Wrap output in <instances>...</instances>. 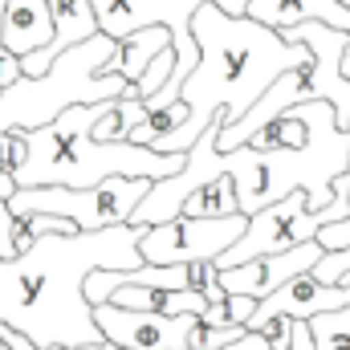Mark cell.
Returning a JSON list of instances; mask_svg holds the SVG:
<instances>
[{
	"mask_svg": "<svg viewBox=\"0 0 350 350\" xmlns=\"http://www.w3.org/2000/svg\"><path fill=\"white\" fill-rule=\"evenodd\" d=\"M0 29H4V0H0Z\"/></svg>",
	"mask_w": 350,
	"mask_h": 350,
	"instance_id": "f1b7e54d",
	"label": "cell"
},
{
	"mask_svg": "<svg viewBox=\"0 0 350 350\" xmlns=\"http://www.w3.org/2000/svg\"><path fill=\"white\" fill-rule=\"evenodd\" d=\"M347 200H350V183H347Z\"/></svg>",
	"mask_w": 350,
	"mask_h": 350,
	"instance_id": "4dcf8cb0",
	"label": "cell"
},
{
	"mask_svg": "<svg viewBox=\"0 0 350 350\" xmlns=\"http://www.w3.org/2000/svg\"><path fill=\"white\" fill-rule=\"evenodd\" d=\"M147 106L143 102H131V98H114V102H102L98 106V118H94V131L90 139L94 143H126L131 131L143 122Z\"/></svg>",
	"mask_w": 350,
	"mask_h": 350,
	"instance_id": "ac0fdd59",
	"label": "cell"
},
{
	"mask_svg": "<svg viewBox=\"0 0 350 350\" xmlns=\"http://www.w3.org/2000/svg\"><path fill=\"white\" fill-rule=\"evenodd\" d=\"M102 106V102H98ZM98 106H70L62 110L49 126L25 131L29 155L21 172L12 175L16 187H94L110 175H131V179H167L183 167V155H159L151 147L135 143H94V118Z\"/></svg>",
	"mask_w": 350,
	"mask_h": 350,
	"instance_id": "3957f363",
	"label": "cell"
},
{
	"mask_svg": "<svg viewBox=\"0 0 350 350\" xmlns=\"http://www.w3.org/2000/svg\"><path fill=\"white\" fill-rule=\"evenodd\" d=\"M163 49H172V33L167 29H139V33H131V37H122L118 41V49H114V57L106 62V70L102 74H118L122 82H139L143 78V70H147V62L155 57V53H163Z\"/></svg>",
	"mask_w": 350,
	"mask_h": 350,
	"instance_id": "e0dca14e",
	"label": "cell"
},
{
	"mask_svg": "<svg viewBox=\"0 0 350 350\" xmlns=\"http://www.w3.org/2000/svg\"><path fill=\"white\" fill-rule=\"evenodd\" d=\"M16 78H21V62H16V57L0 45V90H8Z\"/></svg>",
	"mask_w": 350,
	"mask_h": 350,
	"instance_id": "4316f807",
	"label": "cell"
},
{
	"mask_svg": "<svg viewBox=\"0 0 350 350\" xmlns=\"http://www.w3.org/2000/svg\"><path fill=\"white\" fill-rule=\"evenodd\" d=\"M347 306H350V285H322V281H314L310 273H301V277L285 281L281 289H273L269 297L257 301V310L249 314L245 330L257 334L265 322H273V318L310 322L314 314H330V310H347Z\"/></svg>",
	"mask_w": 350,
	"mask_h": 350,
	"instance_id": "8fae6325",
	"label": "cell"
},
{
	"mask_svg": "<svg viewBox=\"0 0 350 350\" xmlns=\"http://www.w3.org/2000/svg\"><path fill=\"white\" fill-rule=\"evenodd\" d=\"M191 41L200 57L175 94L187 106V122L163 143H155L159 155H183L216 114L228 126L281 74H310L314 66L306 45H289L277 29H265L249 16H228L212 0L191 12Z\"/></svg>",
	"mask_w": 350,
	"mask_h": 350,
	"instance_id": "7a4b0ae2",
	"label": "cell"
},
{
	"mask_svg": "<svg viewBox=\"0 0 350 350\" xmlns=\"http://www.w3.org/2000/svg\"><path fill=\"white\" fill-rule=\"evenodd\" d=\"M318 257H322V245L318 241H306L297 249H285V253H273V257H257V261H245V265H237V269H216V277H220V289L224 293L261 301L273 289H281L285 281L310 273L318 265Z\"/></svg>",
	"mask_w": 350,
	"mask_h": 350,
	"instance_id": "7c38bea8",
	"label": "cell"
},
{
	"mask_svg": "<svg viewBox=\"0 0 350 350\" xmlns=\"http://www.w3.org/2000/svg\"><path fill=\"white\" fill-rule=\"evenodd\" d=\"M151 191V179H131V175H110L94 187H16L8 200L12 216L25 212H41V216H57L70 220L78 232H102L114 224H131V212L143 204V196Z\"/></svg>",
	"mask_w": 350,
	"mask_h": 350,
	"instance_id": "52a82bcc",
	"label": "cell"
},
{
	"mask_svg": "<svg viewBox=\"0 0 350 350\" xmlns=\"http://www.w3.org/2000/svg\"><path fill=\"white\" fill-rule=\"evenodd\" d=\"M347 273H350V245L347 249H334V253H322L318 265L310 269V277L322 281V285H342Z\"/></svg>",
	"mask_w": 350,
	"mask_h": 350,
	"instance_id": "603a6c76",
	"label": "cell"
},
{
	"mask_svg": "<svg viewBox=\"0 0 350 350\" xmlns=\"http://www.w3.org/2000/svg\"><path fill=\"white\" fill-rule=\"evenodd\" d=\"M306 330H310L314 350H350V306L330 310V314H314L306 322Z\"/></svg>",
	"mask_w": 350,
	"mask_h": 350,
	"instance_id": "ffe728a7",
	"label": "cell"
},
{
	"mask_svg": "<svg viewBox=\"0 0 350 350\" xmlns=\"http://www.w3.org/2000/svg\"><path fill=\"white\" fill-rule=\"evenodd\" d=\"M318 228H326V212L322 208L310 212L306 208V191H289L285 200L253 212L249 224H245V232L237 237V245H228L212 265L216 269H237V265L257 261V257H273V253L297 249V245L314 241Z\"/></svg>",
	"mask_w": 350,
	"mask_h": 350,
	"instance_id": "ba28073f",
	"label": "cell"
},
{
	"mask_svg": "<svg viewBox=\"0 0 350 350\" xmlns=\"http://www.w3.org/2000/svg\"><path fill=\"white\" fill-rule=\"evenodd\" d=\"M196 314H147L122 306H94V326L110 350H187Z\"/></svg>",
	"mask_w": 350,
	"mask_h": 350,
	"instance_id": "30bf717a",
	"label": "cell"
},
{
	"mask_svg": "<svg viewBox=\"0 0 350 350\" xmlns=\"http://www.w3.org/2000/svg\"><path fill=\"white\" fill-rule=\"evenodd\" d=\"M106 306H122V310H147V314H204V297L196 289H155V285H118Z\"/></svg>",
	"mask_w": 350,
	"mask_h": 350,
	"instance_id": "2e32d148",
	"label": "cell"
},
{
	"mask_svg": "<svg viewBox=\"0 0 350 350\" xmlns=\"http://www.w3.org/2000/svg\"><path fill=\"white\" fill-rule=\"evenodd\" d=\"M224 306H228V322H232V326H241V330H245L249 314L257 310V301H253V297H237V293H228V301H224Z\"/></svg>",
	"mask_w": 350,
	"mask_h": 350,
	"instance_id": "484cf974",
	"label": "cell"
},
{
	"mask_svg": "<svg viewBox=\"0 0 350 350\" xmlns=\"http://www.w3.org/2000/svg\"><path fill=\"white\" fill-rule=\"evenodd\" d=\"M237 212H241V208H237V187H232L228 175L204 183V187L191 191V196L183 200V208H179V216H191V220H228V216H237Z\"/></svg>",
	"mask_w": 350,
	"mask_h": 350,
	"instance_id": "d6986e66",
	"label": "cell"
},
{
	"mask_svg": "<svg viewBox=\"0 0 350 350\" xmlns=\"http://www.w3.org/2000/svg\"><path fill=\"white\" fill-rule=\"evenodd\" d=\"M16 257V245H12V212H8V200H0V261H12Z\"/></svg>",
	"mask_w": 350,
	"mask_h": 350,
	"instance_id": "d4e9b609",
	"label": "cell"
},
{
	"mask_svg": "<svg viewBox=\"0 0 350 350\" xmlns=\"http://www.w3.org/2000/svg\"><path fill=\"white\" fill-rule=\"evenodd\" d=\"M29 155V143H25V131H0V172L16 175L21 163Z\"/></svg>",
	"mask_w": 350,
	"mask_h": 350,
	"instance_id": "cb8c5ba5",
	"label": "cell"
},
{
	"mask_svg": "<svg viewBox=\"0 0 350 350\" xmlns=\"http://www.w3.org/2000/svg\"><path fill=\"white\" fill-rule=\"evenodd\" d=\"M200 4L204 0H90L94 21H98V33L110 37V41H122V37H131L139 29H155V25L172 33V57H175L172 78L143 102L147 110H159V106L175 102L183 78L191 74V66L200 57V49L191 41V12Z\"/></svg>",
	"mask_w": 350,
	"mask_h": 350,
	"instance_id": "8992f818",
	"label": "cell"
},
{
	"mask_svg": "<svg viewBox=\"0 0 350 350\" xmlns=\"http://www.w3.org/2000/svg\"><path fill=\"white\" fill-rule=\"evenodd\" d=\"M139 224L49 232L12 261H0V326L41 350L106 347L82 285L94 269H139Z\"/></svg>",
	"mask_w": 350,
	"mask_h": 350,
	"instance_id": "6da1fadb",
	"label": "cell"
},
{
	"mask_svg": "<svg viewBox=\"0 0 350 350\" xmlns=\"http://www.w3.org/2000/svg\"><path fill=\"white\" fill-rule=\"evenodd\" d=\"M306 114L310 139L297 151H253L237 147L232 163V187H237V208L241 216H253L269 204L285 200L289 191H306V208L318 212L334 200V179L347 172L350 163V135L334 126V110L326 102H297Z\"/></svg>",
	"mask_w": 350,
	"mask_h": 350,
	"instance_id": "277c9868",
	"label": "cell"
},
{
	"mask_svg": "<svg viewBox=\"0 0 350 350\" xmlns=\"http://www.w3.org/2000/svg\"><path fill=\"white\" fill-rule=\"evenodd\" d=\"M306 78H310V74H297V70H293V74H281L237 122H228V126L220 122V126H216V151L228 155V151H237V147H249V139H253L261 126H269L277 114H285V110L297 106V102H310Z\"/></svg>",
	"mask_w": 350,
	"mask_h": 350,
	"instance_id": "4fadbf2b",
	"label": "cell"
},
{
	"mask_svg": "<svg viewBox=\"0 0 350 350\" xmlns=\"http://www.w3.org/2000/svg\"><path fill=\"white\" fill-rule=\"evenodd\" d=\"M187 289H196L208 306H220L228 293L220 289V277H216V265L212 261H196V265H187Z\"/></svg>",
	"mask_w": 350,
	"mask_h": 350,
	"instance_id": "44dd1931",
	"label": "cell"
},
{
	"mask_svg": "<svg viewBox=\"0 0 350 350\" xmlns=\"http://www.w3.org/2000/svg\"><path fill=\"white\" fill-rule=\"evenodd\" d=\"M12 191H16V179L0 172V200H12Z\"/></svg>",
	"mask_w": 350,
	"mask_h": 350,
	"instance_id": "83f0119b",
	"label": "cell"
},
{
	"mask_svg": "<svg viewBox=\"0 0 350 350\" xmlns=\"http://www.w3.org/2000/svg\"><path fill=\"white\" fill-rule=\"evenodd\" d=\"M114 49L118 41L94 33L90 41H78L74 49L57 53L41 78H16L8 90H0V131L49 126L70 106H98L114 98L139 102V90L131 82H122L118 74H102Z\"/></svg>",
	"mask_w": 350,
	"mask_h": 350,
	"instance_id": "5b68a950",
	"label": "cell"
},
{
	"mask_svg": "<svg viewBox=\"0 0 350 350\" xmlns=\"http://www.w3.org/2000/svg\"><path fill=\"white\" fill-rule=\"evenodd\" d=\"M245 16L265 29H297V25H326L350 33V12L342 0H245Z\"/></svg>",
	"mask_w": 350,
	"mask_h": 350,
	"instance_id": "9a60e30c",
	"label": "cell"
},
{
	"mask_svg": "<svg viewBox=\"0 0 350 350\" xmlns=\"http://www.w3.org/2000/svg\"><path fill=\"white\" fill-rule=\"evenodd\" d=\"M45 8H49L53 37H49V45L33 49L29 57H16V62H21V78H41L57 53L74 49L78 41H90V37L98 33V21H94L90 0H45Z\"/></svg>",
	"mask_w": 350,
	"mask_h": 350,
	"instance_id": "5bb4252c",
	"label": "cell"
},
{
	"mask_svg": "<svg viewBox=\"0 0 350 350\" xmlns=\"http://www.w3.org/2000/svg\"><path fill=\"white\" fill-rule=\"evenodd\" d=\"M342 4H347V12H350V0H342Z\"/></svg>",
	"mask_w": 350,
	"mask_h": 350,
	"instance_id": "f546056e",
	"label": "cell"
},
{
	"mask_svg": "<svg viewBox=\"0 0 350 350\" xmlns=\"http://www.w3.org/2000/svg\"><path fill=\"white\" fill-rule=\"evenodd\" d=\"M172 66H175V57H172V49H163V53H155L151 62H147V70H143V78L135 82V90H139V102H147L155 90L163 86L167 78H172Z\"/></svg>",
	"mask_w": 350,
	"mask_h": 350,
	"instance_id": "7402d4cb",
	"label": "cell"
},
{
	"mask_svg": "<svg viewBox=\"0 0 350 350\" xmlns=\"http://www.w3.org/2000/svg\"><path fill=\"white\" fill-rule=\"evenodd\" d=\"M249 216H228V220H191L175 216L167 224H151L139 237V257L143 265H196V261H216L237 237L245 232Z\"/></svg>",
	"mask_w": 350,
	"mask_h": 350,
	"instance_id": "9c48e42d",
	"label": "cell"
}]
</instances>
